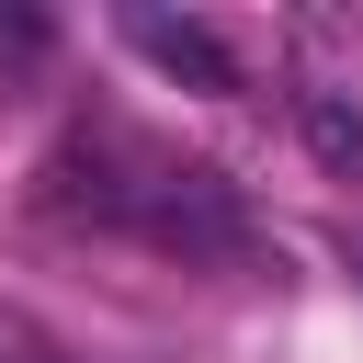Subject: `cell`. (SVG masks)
I'll use <instances>...</instances> for the list:
<instances>
[{"label": "cell", "mask_w": 363, "mask_h": 363, "mask_svg": "<svg viewBox=\"0 0 363 363\" xmlns=\"http://www.w3.org/2000/svg\"><path fill=\"white\" fill-rule=\"evenodd\" d=\"M125 34H136V57H159L170 79H193V91H238V57L216 45V23H170V11H125Z\"/></svg>", "instance_id": "1"}, {"label": "cell", "mask_w": 363, "mask_h": 363, "mask_svg": "<svg viewBox=\"0 0 363 363\" xmlns=\"http://www.w3.org/2000/svg\"><path fill=\"white\" fill-rule=\"evenodd\" d=\"M295 125H306V147L340 170V182H363V91H295Z\"/></svg>", "instance_id": "2"}, {"label": "cell", "mask_w": 363, "mask_h": 363, "mask_svg": "<svg viewBox=\"0 0 363 363\" xmlns=\"http://www.w3.org/2000/svg\"><path fill=\"white\" fill-rule=\"evenodd\" d=\"M0 363H68V352H57V340H45L23 306H0Z\"/></svg>", "instance_id": "3"}]
</instances>
